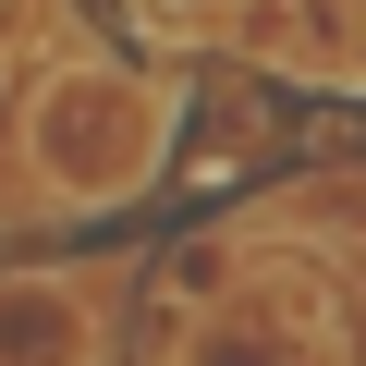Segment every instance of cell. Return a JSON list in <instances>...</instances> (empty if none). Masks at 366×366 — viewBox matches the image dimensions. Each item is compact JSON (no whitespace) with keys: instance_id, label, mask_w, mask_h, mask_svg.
Returning <instances> with one entry per match:
<instances>
[{"instance_id":"6da1fadb","label":"cell","mask_w":366,"mask_h":366,"mask_svg":"<svg viewBox=\"0 0 366 366\" xmlns=\"http://www.w3.org/2000/svg\"><path fill=\"white\" fill-rule=\"evenodd\" d=\"M25 159H37L49 196L110 208V196H134V183L159 171V98L134 74H61L49 110L25 122Z\"/></svg>"},{"instance_id":"7a4b0ae2","label":"cell","mask_w":366,"mask_h":366,"mask_svg":"<svg viewBox=\"0 0 366 366\" xmlns=\"http://www.w3.org/2000/svg\"><path fill=\"white\" fill-rule=\"evenodd\" d=\"M98 281H0V366H110V305Z\"/></svg>"},{"instance_id":"3957f363","label":"cell","mask_w":366,"mask_h":366,"mask_svg":"<svg viewBox=\"0 0 366 366\" xmlns=\"http://www.w3.org/2000/svg\"><path fill=\"white\" fill-rule=\"evenodd\" d=\"M269 49L293 61V74H317V86H342V61H354V37H342V0H269Z\"/></svg>"},{"instance_id":"277c9868","label":"cell","mask_w":366,"mask_h":366,"mask_svg":"<svg viewBox=\"0 0 366 366\" xmlns=\"http://www.w3.org/2000/svg\"><path fill=\"white\" fill-rule=\"evenodd\" d=\"M0 49H13V13H0Z\"/></svg>"}]
</instances>
